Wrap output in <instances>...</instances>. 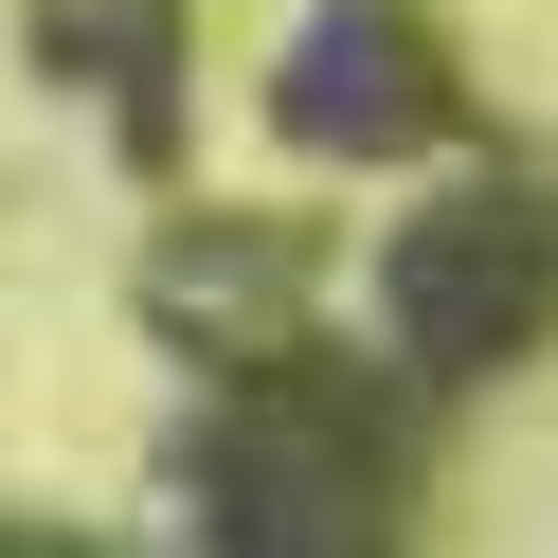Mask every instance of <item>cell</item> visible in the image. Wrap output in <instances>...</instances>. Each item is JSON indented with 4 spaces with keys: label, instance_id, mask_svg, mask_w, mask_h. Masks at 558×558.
Here are the masks:
<instances>
[{
    "label": "cell",
    "instance_id": "7a4b0ae2",
    "mask_svg": "<svg viewBox=\"0 0 558 558\" xmlns=\"http://www.w3.org/2000/svg\"><path fill=\"white\" fill-rule=\"evenodd\" d=\"M558 342V198L505 181V162H469L450 198H414L397 234H378V361L414 378V397H486V378H522Z\"/></svg>",
    "mask_w": 558,
    "mask_h": 558
},
{
    "label": "cell",
    "instance_id": "3957f363",
    "mask_svg": "<svg viewBox=\"0 0 558 558\" xmlns=\"http://www.w3.org/2000/svg\"><path fill=\"white\" fill-rule=\"evenodd\" d=\"M469 126V73L414 0H306L270 54V145L289 162H433Z\"/></svg>",
    "mask_w": 558,
    "mask_h": 558
},
{
    "label": "cell",
    "instance_id": "6da1fadb",
    "mask_svg": "<svg viewBox=\"0 0 558 558\" xmlns=\"http://www.w3.org/2000/svg\"><path fill=\"white\" fill-rule=\"evenodd\" d=\"M414 486H433V397L306 325L234 342L162 450L181 558H414Z\"/></svg>",
    "mask_w": 558,
    "mask_h": 558
},
{
    "label": "cell",
    "instance_id": "277c9868",
    "mask_svg": "<svg viewBox=\"0 0 558 558\" xmlns=\"http://www.w3.org/2000/svg\"><path fill=\"white\" fill-rule=\"evenodd\" d=\"M0 558H90V541H73V522H0Z\"/></svg>",
    "mask_w": 558,
    "mask_h": 558
}]
</instances>
